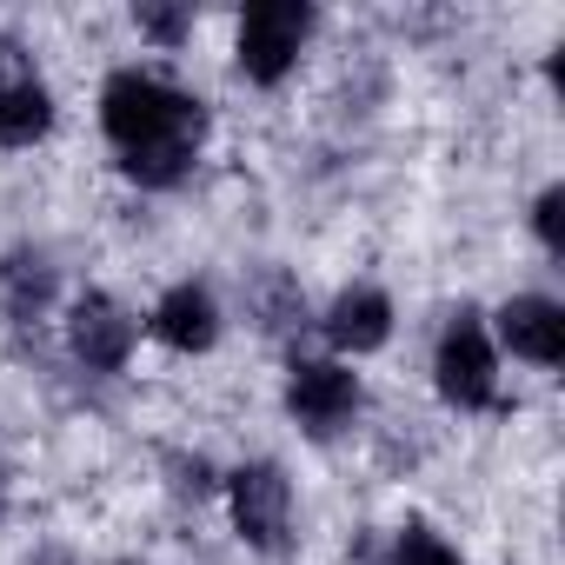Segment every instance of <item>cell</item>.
I'll return each instance as SVG.
<instances>
[{"label": "cell", "mask_w": 565, "mask_h": 565, "mask_svg": "<svg viewBox=\"0 0 565 565\" xmlns=\"http://www.w3.org/2000/svg\"><path fill=\"white\" fill-rule=\"evenodd\" d=\"M287 413L313 439L347 433L360 419V373H347L340 360H294L287 366Z\"/></svg>", "instance_id": "5"}, {"label": "cell", "mask_w": 565, "mask_h": 565, "mask_svg": "<svg viewBox=\"0 0 565 565\" xmlns=\"http://www.w3.org/2000/svg\"><path fill=\"white\" fill-rule=\"evenodd\" d=\"M147 327H153V340L173 347V353H206V347L220 340V300L200 287V279H180V287L160 294V307H153Z\"/></svg>", "instance_id": "10"}, {"label": "cell", "mask_w": 565, "mask_h": 565, "mask_svg": "<svg viewBox=\"0 0 565 565\" xmlns=\"http://www.w3.org/2000/svg\"><path fill=\"white\" fill-rule=\"evenodd\" d=\"M134 340H140V327H134V313H127L114 294H81V300H74V313H67V347H74V360H81L87 373H120L127 353H134Z\"/></svg>", "instance_id": "7"}, {"label": "cell", "mask_w": 565, "mask_h": 565, "mask_svg": "<svg viewBox=\"0 0 565 565\" xmlns=\"http://www.w3.org/2000/svg\"><path fill=\"white\" fill-rule=\"evenodd\" d=\"M433 386L459 413H486L499 399V347L479 327V313H452L439 347H433Z\"/></svg>", "instance_id": "2"}, {"label": "cell", "mask_w": 565, "mask_h": 565, "mask_svg": "<svg viewBox=\"0 0 565 565\" xmlns=\"http://www.w3.org/2000/svg\"><path fill=\"white\" fill-rule=\"evenodd\" d=\"M320 333H327V347H333L340 360H366V353H380V347L393 340V300H386L380 287H347V294L327 307Z\"/></svg>", "instance_id": "9"}, {"label": "cell", "mask_w": 565, "mask_h": 565, "mask_svg": "<svg viewBox=\"0 0 565 565\" xmlns=\"http://www.w3.org/2000/svg\"><path fill=\"white\" fill-rule=\"evenodd\" d=\"M134 21H140V34H147V41H160V47L186 41V28H193V14H186V8H140Z\"/></svg>", "instance_id": "15"}, {"label": "cell", "mask_w": 565, "mask_h": 565, "mask_svg": "<svg viewBox=\"0 0 565 565\" xmlns=\"http://www.w3.org/2000/svg\"><path fill=\"white\" fill-rule=\"evenodd\" d=\"M100 127H107V140L120 147V173H127L134 186L167 193V186H180V180L193 173L206 114H200L193 94L167 87L160 74L120 67V74H107V87H100Z\"/></svg>", "instance_id": "1"}, {"label": "cell", "mask_w": 565, "mask_h": 565, "mask_svg": "<svg viewBox=\"0 0 565 565\" xmlns=\"http://www.w3.org/2000/svg\"><path fill=\"white\" fill-rule=\"evenodd\" d=\"M380 565H459V552H452L446 539H433L426 525H399V532H393V552H386Z\"/></svg>", "instance_id": "13"}, {"label": "cell", "mask_w": 565, "mask_h": 565, "mask_svg": "<svg viewBox=\"0 0 565 565\" xmlns=\"http://www.w3.org/2000/svg\"><path fill=\"white\" fill-rule=\"evenodd\" d=\"M492 340L512 353V360H532V366H558L565 360V307L545 300V294H512L492 320Z\"/></svg>", "instance_id": "8"}, {"label": "cell", "mask_w": 565, "mask_h": 565, "mask_svg": "<svg viewBox=\"0 0 565 565\" xmlns=\"http://www.w3.org/2000/svg\"><path fill=\"white\" fill-rule=\"evenodd\" d=\"M313 41V8L300 0H266L239 21V41H233V61L253 87H279L294 67H300V47Z\"/></svg>", "instance_id": "3"}, {"label": "cell", "mask_w": 565, "mask_h": 565, "mask_svg": "<svg viewBox=\"0 0 565 565\" xmlns=\"http://www.w3.org/2000/svg\"><path fill=\"white\" fill-rule=\"evenodd\" d=\"M259 327H266V333L307 327V300H300V287H294L287 273H266V279H259Z\"/></svg>", "instance_id": "12"}, {"label": "cell", "mask_w": 565, "mask_h": 565, "mask_svg": "<svg viewBox=\"0 0 565 565\" xmlns=\"http://www.w3.org/2000/svg\"><path fill=\"white\" fill-rule=\"evenodd\" d=\"M0 512H8V472H0Z\"/></svg>", "instance_id": "17"}, {"label": "cell", "mask_w": 565, "mask_h": 565, "mask_svg": "<svg viewBox=\"0 0 565 565\" xmlns=\"http://www.w3.org/2000/svg\"><path fill=\"white\" fill-rule=\"evenodd\" d=\"M21 565H74V552H67V545H34Z\"/></svg>", "instance_id": "16"}, {"label": "cell", "mask_w": 565, "mask_h": 565, "mask_svg": "<svg viewBox=\"0 0 565 565\" xmlns=\"http://www.w3.org/2000/svg\"><path fill=\"white\" fill-rule=\"evenodd\" d=\"M532 233H539V246L558 259L565 253V186H545L539 193V206H532Z\"/></svg>", "instance_id": "14"}, {"label": "cell", "mask_w": 565, "mask_h": 565, "mask_svg": "<svg viewBox=\"0 0 565 565\" xmlns=\"http://www.w3.org/2000/svg\"><path fill=\"white\" fill-rule=\"evenodd\" d=\"M54 134V94L41 87L34 61L14 47V41H0V147H34Z\"/></svg>", "instance_id": "6"}, {"label": "cell", "mask_w": 565, "mask_h": 565, "mask_svg": "<svg viewBox=\"0 0 565 565\" xmlns=\"http://www.w3.org/2000/svg\"><path fill=\"white\" fill-rule=\"evenodd\" d=\"M54 294H61V266L41 246H14L8 259H0V313H8L14 327L47 320Z\"/></svg>", "instance_id": "11"}, {"label": "cell", "mask_w": 565, "mask_h": 565, "mask_svg": "<svg viewBox=\"0 0 565 565\" xmlns=\"http://www.w3.org/2000/svg\"><path fill=\"white\" fill-rule=\"evenodd\" d=\"M226 505H233V532L253 552H279L294 539V486L273 459H246L226 472Z\"/></svg>", "instance_id": "4"}]
</instances>
